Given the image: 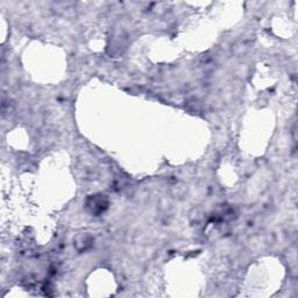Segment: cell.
Here are the masks:
<instances>
[{
  "label": "cell",
  "mask_w": 298,
  "mask_h": 298,
  "mask_svg": "<svg viewBox=\"0 0 298 298\" xmlns=\"http://www.w3.org/2000/svg\"><path fill=\"white\" fill-rule=\"evenodd\" d=\"M86 205H88L89 210L91 211L92 213H94V215H99V213L104 212L106 207H108L109 202L105 197H102V195H99L89 198Z\"/></svg>",
  "instance_id": "obj_1"
},
{
  "label": "cell",
  "mask_w": 298,
  "mask_h": 298,
  "mask_svg": "<svg viewBox=\"0 0 298 298\" xmlns=\"http://www.w3.org/2000/svg\"><path fill=\"white\" fill-rule=\"evenodd\" d=\"M92 244H94V238L88 233L78 234L74 240V246L78 251H88L89 248H91Z\"/></svg>",
  "instance_id": "obj_2"
}]
</instances>
